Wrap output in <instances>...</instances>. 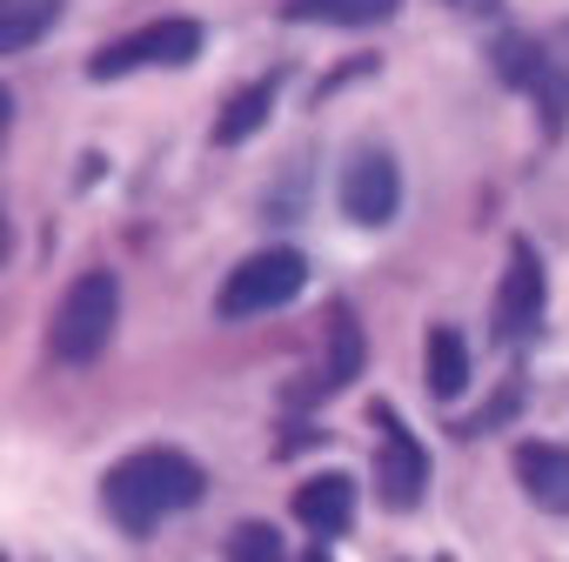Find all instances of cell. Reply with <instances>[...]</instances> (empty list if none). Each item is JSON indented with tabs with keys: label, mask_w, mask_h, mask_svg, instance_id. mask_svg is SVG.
I'll use <instances>...</instances> for the list:
<instances>
[{
	"label": "cell",
	"mask_w": 569,
	"mask_h": 562,
	"mask_svg": "<svg viewBox=\"0 0 569 562\" xmlns=\"http://www.w3.org/2000/svg\"><path fill=\"white\" fill-rule=\"evenodd\" d=\"M201 54V28L194 21H154L141 34H121L94 54V81H114L128 68H188Z\"/></svg>",
	"instance_id": "4"
},
{
	"label": "cell",
	"mask_w": 569,
	"mask_h": 562,
	"mask_svg": "<svg viewBox=\"0 0 569 562\" xmlns=\"http://www.w3.org/2000/svg\"><path fill=\"white\" fill-rule=\"evenodd\" d=\"M302 562H329V555H322V549H316V555H302Z\"/></svg>",
	"instance_id": "16"
},
{
	"label": "cell",
	"mask_w": 569,
	"mask_h": 562,
	"mask_svg": "<svg viewBox=\"0 0 569 562\" xmlns=\"http://www.w3.org/2000/svg\"><path fill=\"white\" fill-rule=\"evenodd\" d=\"M376 422H382V455H376L382 502H389V509H416V502H422V489H429V462H422L416 435H409L382 402H376Z\"/></svg>",
	"instance_id": "7"
},
{
	"label": "cell",
	"mask_w": 569,
	"mask_h": 562,
	"mask_svg": "<svg viewBox=\"0 0 569 562\" xmlns=\"http://www.w3.org/2000/svg\"><path fill=\"white\" fill-rule=\"evenodd\" d=\"M228 562H289V549H281V535L268 522H241L228 535Z\"/></svg>",
	"instance_id": "15"
},
{
	"label": "cell",
	"mask_w": 569,
	"mask_h": 562,
	"mask_svg": "<svg viewBox=\"0 0 569 562\" xmlns=\"http://www.w3.org/2000/svg\"><path fill=\"white\" fill-rule=\"evenodd\" d=\"M402 8V0H281L289 21H322V28H376Z\"/></svg>",
	"instance_id": "10"
},
{
	"label": "cell",
	"mask_w": 569,
	"mask_h": 562,
	"mask_svg": "<svg viewBox=\"0 0 569 562\" xmlns=\"http://www.w3.org/2000/svg\"><path fill=\"white\" fill-rule=\"evenodd\" d=\"M302 281H309V261H302L296 248H261V254H248V261L221 281L214 315H221V322L268 315V309H281V302H296V295H302Z\"/></svg>",
	"instance_id": "2"
},
{
	"label": "cell",
	"mask_w": 569,
	"mask_h": 562,
	"mask_svg": "<svg viewBox=\"0 0 569 562\" xmlns=\"http://www.w3.org/2000/svg\"><path fill=\"white\" fill-rule=\"evenodd\" d=\"M356 369H362V329H356L349 309H336V315H329V362H322V382H316V389H336V382H349Z\"/></svg>",
	"instance_id": "14"
},
{
	"label": "cell",
	"mask_w": 569,
	"mask_h": 562,
	"mask_svg": "<svg viewBox=\"0 0 569 562\" xmlns=\"http://www.w3.org/2000/svg\"><path fill=\"white\" fill-rule=\"evenodd\" d=\"M516 482L529 489V502L569 509V449H556V442H522V449H516Z\"/></svg>",
	"instance_id": "9"
},
{
	"label": "cell",
	"mask_w": 569,
	"mask_h": 562,
	"mask_svg": "<svg viewBox=\"0 0 569 562\" xmlns=\"http://www.w3.org/2000/svg\"><path fill=\"white\" fill-rule=\"evenodd\" d=\"M54 14H61V0H0V48L8 54L34 48L54 28Z\"/></svg>",
	"instance_id": "13"
},
{
	"label": "cell",
	"mask_w": 569,
	"mask_h": 562,
	"mask_svg": "<svg viewBox=\"0 0 569 562\" xmlns=\"http://www.w3.org/2000/svg\"><path fill=\"white\" fill-rule=\"evenodd\" d=\"M542 329V261L529 241H509V274L496 289V342H529Z\"/></svg>",
	"instance_id": "5"
},
{
	"label": "cell",
	"mask_w": 569,
	"mask_h": 562,
	"mask_svg": "<svg viewBox=\"0 0 569 562\" xmlns=\"http://www.w3.org/2000/svg\"><path fill=\"white\" fill-rule=\"evenodd\" d=\"M101 495H108V515H114L121 529L148 535L161 515L201 502V462H188L181 449H141V455H128V462L108 469Z\"/></svg>",
	"instance_id": "1"
},
{
	"label": "cell",
	"mask_w": 569,
	"mask_h": 562,
	"mask_svg": "<svg viewBox=\"0 0 569 562\" xmlns=\"http://www.w3.org/2000/svg\"><path fill=\"white\" fill-rule=\"evenodd\" d=\"M114 322H121V281L108 268H94V274L74 281V289L61 295V309H54V355L61 362H94L108 349Z\"/></svg>",
	"instance_id": "3"
},
{
	"label": "cell",
	"mask_w": 569,
	"mask_h": 562,
	"mask_svg": "<svg viewBox=\"0 0 569 562\" xmlns=\"http://www.w3.org/2000/svg\"><path fill=\"white\" fill-rule=\"evenodd\" d=\"M274 94H281V81H274V74H261L254 88H241V94H234V101L221 108V121H214V141H221V148H234V141H248V134H254V128L268 121V108H274Z\"/></svg>",
	"instance_id": "12"
},
{
	"label": "cell",
	"mask_w": 569,
	"mask_h": 562,
	"mask_svg": "<svg viewBox=\"0 0 569 562\" xmlns=\"http://www.w3.org/2000/svg\"><path fill=\"white\" fill-rule=\"evenodd\" d=\"M462 389H469V349H462V335L449 322H436L429 329V395L436 402H456Z\"/></svg>",
	"instance_id": "11"
},
{
	"label": "cell",
	"mask_w": 569,
	"mask_h": 562,
	"mask_svg": "<svg viewBox=\"0 0 569 562\" xmlns=\"http://www.w3.org/2000/svg\"><path fill=\"white\" fill-rule=\"evenodd\" d=\"M342 208H349V221H362V228L396 221V208H402V168H396V154H382V148L356 154V161L342 168Z\"/></svg>",
	"instance_id": "6"
},
{
	"label": "cell",
	"mask_w": 569,
	"mask_h": 562,
	"mask_svg": "<svg viewBox=\"0 0 569 562\" xmlns=\"http://www.w3.org/2000/svg\"><path fill=\"white\" fill-rule=\"evenodd\" d=\"M296 522L309 535H342L356 522V482L349 475H309L296 489Z\"/></svg>",
	"instance_id": "8"
}]
</instances>
